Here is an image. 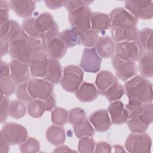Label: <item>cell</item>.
Returning <instances> with one entry per match:
<instances>
[{
    "label": "cell",
    "instance_id": "54",
    "mask_svg": "<svg viewBox=\"0 0 153 153\" xmlns=\"http://www.w3.org/2000/svg\"><path fill=\"white\" fill-rule=\"evenodd\" d=\"M10 64H8L1 60V77H0V78L10 76Z\"/></svg>",
    "mask_w": 153,
    "mask_h": 153
},
{
    "label": "cell",
    "instance_id": "34",
    "mask_svg": "<svg viewBox=\"0 0 153 153\" xmlns=\"http://www.w3.org/2000/svg\"><path fill=\"white\" fill-rule=\"evenodd\" d=\"M125 93L124 86L118 82L112 85L105 92V96L110 102L119 100Z\"/></svg>",
    "mask_w": 153,
    "mask_h": 153
},
{
    "label": "cell",
    "instance_id": "51",
    "mask_svg": "<svg viewBox=\"0 0 153 153\" xmlns=\"http://www.w3.org/2000/svg\"><path fill=\"white\" fill-rule=\"evenodd\" d=\"M44 102L45 111H52L56 105V101L54 95L52 94L48 97L42 100Z\"/></svg>",
    "mask_w": 153,
    "mask_h": 153
},
{
    "label": "cell",
    "instance_id": "39",
    "mask_svg": "<svg viewBox=\"0 0 153 153\" xmlns=\"http://www.w3.org/2000/svg\"><path fill=\"white\" fill-rule=\"evenodd\" d=\"M1 94L7 96H10L16 91V83L11 78L10 76L0 78Z\"/></svg>",
    "mask_w": 153,
    "mask_h": 153
},
{
    "label": "cell",
    "instance_id": "48",
    "mask_svg": "<svg viewBox=\"0 0 153 153\" xmlns=\"http://www.w3.org/2000/svg\"><path fill=\"white\" fill-rule=\"evenodd\" d=\"M10 4L7 1H0V23L9 20Z\"/></svg>",
    "mask_w": 153,
    "mask_h": 153
},
{
    "label": "cell",
    "instance_id": "1",
    "mask_svg": "<svg viewBox=\"0 0 153 153\" xmlns=\"http://www.w3.org/2000/svg\"><path fill=\"white\" fill-rule=\"evenodd\" d=\"M124 87L128 100H136L142 103L152 102V84L142 75H135L127 80Z\"/></svg>",
    "mask_w": 153,
    "mask_h": 153
},
{
    "label": "cell",
    "instance_id": "4",
    "mask_svg": "<svg viewBox=\"0 0 153 153\" xmlns=\"http://www.w3.org/2000/svg\"><path fill=\"white\" fill-rule=\"evenodd\" d=\"M114 54L122 60L135 62L143 54V50L136 41H124L115 44Z\"/></svg>",
    "mask_w": 153,
    "mask_h": 153
},
{
    "label": "cell",
    "instance_id": "45",
    "mask_svg": "<svg viewBox=\"0 0 153 153\" xmlns=\"http://www.w3.org/2000/svg\"><path fill=\"white\" fill-rule=\"evenodd\" d=\"M8 97L1 94L0 100V123H4L8 116V108L10 105Z\"/></svg>",
    "mask_w": 153,
    "mask_h": 153
},
{
    "label": "cell",
    "instance_id": "55",
    "mask_svg": "<svg viewBox=\"0 0 153 153\" xmlns=\"http://www.w3.org/2000/svg\"><path fill=\"white\" fill-rule=\"evenodd\" d=\"M53 152H76V151L70 149V148H69L66 145H62L56 148V149L53 151Z\"/></svg>",
    "mask_w": 153,
    "mask_h": 153
},
{
    "label": "cell",
    "instance_id": "42",
    "mask_svg": "<svg viewBox=\"0 0 153 153\" xmlns=\"http://www.w3.org/2000/svg\"><path fill=\"white\" fill-rule=\"evenodd\" d=\"M87 119L86 113L81 108H75L71 109L68 114L69 123L72 125L78 124Z\"/></svg>",
    "mask_w": 153,
    "mask_h": 153
},
{
    "label": "cell",
    "instance_id": "22",
    "mask_svg": "<svg viewBox=\"0 0 153 153\" xmlns=\"http://www.w3.org/2000/svg\"><path fill=\"white\" fill-rule=\"evenodd\" d=\"M118 82V79L111 72L106 70H103L97 74L95 84L99 93L101 95L105 96L106 90L112 85Z\"/></svg>",
    "mask_w": 153,
    "mask_h": 153
},
{
    "label": "cell",
    "instance_id": "44",
    "mask_svg": "<svg viewBox=\"0 0 153 153\" xmlns=\"http://www.w3.org/2000/svg\"><path fill=\"white\" fill-rule=\"evenodd\" d=\"M143 103L136 100H130L126 105L125 109L128 116V119L139 115L140 113Z\"/></svg>",
    "mask_w": 153,
    "mask_h": 153
},
{
    "label": "cell",
    "instance_id": "40",
    "mask_svg": "<svg viewBox=\"0 0 153 153\" xmlns=\"http://www.w3.org/2000/svg\"><path fill=\"white\" fill-rule=\"evenodd\" d=\"M25 35L26 34L22 30L17 22L13 20H10V26L6 36L8 37L10 42Z\"/></svg>",
    "mask_w": 153,
    "mask_h": 153
},
{
    "label": "cell",
    "instance_id": "9",
    "mask_svg": "<svg viewBox=\"0 0 153 153\" xmlns=\"http://www.w3.org/2000/svg\"><path fill=\"white\" fill-rule=\"evenodd\" d=\"M92 12L88 6H83L69 13V21L72 28L80 32L91 29L90 18Z\"/></svg>",
    "mask_w": 153,
    "mask_h": 153
},
{
    "label": "cell",
    "instance_id": "3",
    "mask_svg": "<svg viewBox=\"0 0 153 153\" xmlns=\"http://www.w3.org/2000/svg\"><path fill=\"white\" fill-rule=\"evenodd\" d=\"M84 72L82 68L69 65L64 68L63 74L60 81L62 87L66 91L75 93L82 84Z\"/></svg>",
    "mask_w": 153,
    "mask_h": 153
},
{
    "label": "cell",
    "instance_id": "23",
    "mask_svg": "<svg viewBox=\"0 0 153 153\" xmlns=\"http://www.w3.org/2000/svg\"><path fill=\"white\" fill-rule=\"evenodd\" d=\"M95 49L98 55L103 59H109L114 56L115 44L112 38L109 36L99 38Z\"/></svg>",
    "mask_w": 153,
    "mask_h": 153
},
{
    "label": "cell",
    "instance_id": "31",
    "mask_svg": "<svg viewBox=\"0 0 153 153\" xmlns=\"http://www.w3.org/2000/svg\"><path fill=\"white\" fill-rule=\"evenodd\" d=\"M73 128L76 137L79 139L92 137L94 134V128L87 119L78 124L73 125Z\"/></svg>",
    "mask_w": 153,
    "mask_h": 153
},
{
    "label": "cell",
    "instance_id": "29",
    "mask_svg": "<svg viewBox=\"0 0 153 153\" xmlns=\"http://www.w3.org/2000/svg\"><path fill=\"white\" fill-rule=\"evenodd\" d=\"M60 35L68 48H71L81 43V32L74 29L68 28L61 33Z\"/></svg>",
    "mask_w": 153,
    "mask_h": 153
},
{
    "label": "cell",
    "instance_id": "28",
    "mask_svg": "<svg viewBox=\"0 0 153 153\" xmlns=\"http://www.w3.org/2000/svg\"><path fill=\"white\" fill-rule=\"evenodd\" d=\"M138 69L140 75L145 78H151L153 75V53L145 52L139 60Z\"/></svg>",
    "mask_w": 153,
    "mask_h": 153
},
{
    "label": "cell",
    "instance_id": "2",
    "mask_svg": "<svg viewBox=\"0 0 153 153\" xmlns=\"http://www.w3.org/2000/svg\"><path fill=\"white\" fill-rule=\"evenodd\" d=\"M8 54L13 59L29 64L34 54L29 42V37L25 35L10 42Z\"/></svg>",
    "mask_w": 153,
    "mask_h": 153
},
{
    "label": "cell",
    "instance_id": "46",
    "mask_svg": "<svg viewBox=\"0 0 153 153\" xmlns=\"http://www.w3.org/2000/svg\"><path fill=\"white\" fill-rule=\"evenodd\" d=\"M27 82L18 85L16 88V96L19 100L28 103L33 99L27 90Z\"/></svg>",
    "mask_w": 153,
    "mask_h": 153
},
{
    "label": "cell",
    "instance_id": "43",
    "mask_svg": "<svg viewBox=\"0 0 153 153\" xmlns=\"http://www.w3.org/2000/svg\"><path fill=\"white\" fill-rule=\"evenodd\" d=\"M96 142L91 137L81 138L78 142V151L82 153H91L94 152Z\"/></svg>",
    "mask_w": 153,
    "mask_h": 153
},
{
    "label": "cell",
    "instance_id": "12",
    "mask_svg": "<svg viewBox=\"0 0 153 153\" xmlns=\"http://www.w3.org/2000/svg\"><path fill=\"white\" fill-rule=\"evenodd\" d=\"M112 65L116 76L120 80L127 81L137 74V67L135 62L124 60L114 56Z\"/></svg>",
    "mask_w": 153,
    "mask_h": 153
},
{
    "label": "cell",
    "instance_id": "47",
    "mask_svg": "<svg viewBox=\"0 0 153 153\" xmlns=\"http://www.w3.org/2000/svg\"><path fill=\"white\" fill-rule=\"evenodd\" d=\"M93 2V1L75 0V1H65V7L66 10L69 13L83 6H88Z\"/></svg>",
    "mask_w": 153,
    "mask_h": 153
},
{
    "label": "cell",
    "instance_id": "25",
    "mask_svg": "<svg viewBox=\"0 0 153 153\" xmlns=\"http://www.w3.org/2000/svg\"><path fill=\"white\" fill-rule=\"evenodd\" d=\"M91 29L97 32L105 31L111 28V23L108 14L100 12H93L90 18Z\"/></svg>",
    "mask_w": 153,
    "mask_h": 153
},
{
    "label": "cell",
    "instance_id": "33",
    "mask_svg": "<svg viewBox=\"0 0 153 153\" xmlns=\"http://www.w3.org/2000/svg\"><path fill=\"white\" fill-rule=\"evenodd\" d=\"M27 110L29 115L36 118H41L45 111L44 102L41 99H33L27 103Z\"/></svg>",
    "mask_w": 153,
    "mask_h": 153
},
{
    "label": "cell",
    "instance_id": "19",
    "mask_svg": "<svg viewBox=\"0 0 153 153\" xmlns=\"http://www.w3.org/2000/svg\"><path fill=\"white\" fill-rule=\"evenodd\" d=\"M111 29L112 39L116 43L124 41H134L137 38L139 30L137 27H122L113 26Z\"/></svg>",
    "mask_w": 153,
    "mask_h": 153
},
{
    "label": "cell",
    "instance_id": "32",
    "mask_svg": "<svg viewBox=\"0 0 153 153\" xmlns=\"http://www.w3.org/2000/svg\"><path fill=\"white\" fill-rule=\"evenodd\" d=\"M26 108L24 102L20 100H13L10 102L8 108V116L14 119H19L26 114Z\"/></svg>",
    "mask_w": 153,
    "mask_h": 153
},
{
    "label": "cell",
    "instance_id": "24",
    "mask_svg": "<svg viewBox=\"0 0 153 153\" xmlns=\"http://www.w3.org/2000/svg\"><path fill=\"white\" fill-rule=\"evenodd\" d=\"M45 79L53 84L60 82L62 78V68L58 59L48 57Z\"/></svg>",
    "mask_w": 153,
    "mask_h": 153
},
{
    "label": "cell",
    "instance_id": "20",
    "mask_svg": "<svg viewBox=\"0 0 153 153\" xmlns=\"http://www.w3.org/2000/svg\"><path fill=\"white\" fill-rule=\"evenodd\" d=\"M10 8L19 17L29 18L35 10V1L29 0H11L9 1Z\"/></svg>",
    "mask_w": 153,
    "mask_h": 153
},
{
    "label": "cell",
    "instance_id": "52",
    "mask_svg": "<svg viewBox=\"0 0 153 153\" xmlns=\"http://www.w3.org/2000/svg\"><path fill=\"white\" fill-rule=\"evenodd\" d=\"M46 6L52 10H56L59 8L63 6H65V1H45Z\"/></svg>",
    "mask_w": 153,
    "mask_h": 153
},
{
    "label": "cell",
    "instance_id": "50",
    "mask_svg": "<svg viewBox=\"0 0 153 153\" xmlns=\"http://www.w3.org/2000/svg\"><path fill=\"white\" fill-rule=\"evenodd\" d=\"M1 38V56L2 57L9 51L10 41L7 36H0Z\"/></svg>",
    "mask_w": 153,
    "mask_h": 153
},
{
    "label": "cell",
    "instance_id": "27",
    "mask_svg": "<svg viewBox=\"0 0 153 153\" xmlns=\"http://www.w3.org/2000/svg\"><path fill=\"white\" fill-rule=\"evenodd\" d=\"M46 139L52 145L59 146L64 143L65 131L61 126L52 125L46 131Z\"/></svg>",
    "mask_w": 153,
    "mask_h": 153
},
{
    "label": "cell",
    "instance_id": "16",
    "mask_svg": "<svg viewBox=\"0 0 153 153\" xmlns=\"http://www.w3.org/2000/svg\"><path fill=\"white\" fill-rule=\"evenodd\" d=\"M47 40L45 53L48 57L60 59L65 55L68 47L61 38L60 33L53 36Z\"/></svg>",
    "mask_w": 153,
    "mask_h": 153
},
{
    "label": "cell",
    "instance_id": "36",
    "mask_svg": "<svg viewBox=\"0 0 153 153\" xmlns=\"http://www.w3.org/2000/svg\"><path fill=\"white\" fill-rule=\"evenodd\" d=\"M99 38V33L91 29L81 32V44L87 48L95 46Z\"/></svg>",
    "mask_w": 153,
    "mask_h": 153
},
{
    "label": "cell",
    "instance_id": "30",
    "mask_svg": "<svg viewBox=\"0 0 153 153\" xmlns=\"http://www.w3.org/2000/svg\"><path fill=\"white\" fill-rule=\"evenodd\" d=\"M152 30L145 27L139 31L136 42L145 52H152Z\"/></svg>",
    "mask_w": 153,
    "mask_h": 153
},
{
    "label": "cell",
    "instance_id": "17",
    "mask_svg": "<svg viewBox=\"0 0 153 153\" xmlns=\"http://www.w3.org/2000/svg\"><path fill=\"white\" fill-rule=\"evenodd\" d=\"M88 120L94 130L97 132L106 131L112 125L108 112L105 109H99L93 112L89 116Z\"/></svg>",
    "mask_w": 153,
    "mask_h": 153
},
{
    "label": "cell",
    "instance_id": "21",
    "mask_svg": "<svg viewBox=\"0 0 153 153\" xmlns=\"http://www.w3.org/2000/svg\"><path fill=\"white\" fill-rule=\"evenodd\" d=\"M76 97L81 102L88 103L94 101L99 96L97 87L92 83L84 82L75 92Z\"/></svg>",
    "mask_w": 153,
    "mask_h": 153
},
{
    "label": "cell",
    "instance_id": "37",
    "mask_svg": "<svg viewBox=\"0 0 153 153\" xmlns=\"http://www.w3.org/2000/svg\"><path fill=\"white\" fill-rule=\"evenodd\" d=\"M19 148L22 153H34L39 151L40 144L37 139L30 137L20 145Z\"/></svg>",
    "mask_w": 153,
    "mask_h": 153
},
{
    "label": "cell",
    "instance_id": "8",
    "mask_svg": "<svg viewBox=\"0 0 153 153\" xmlns=\"http://www.w3.org/2000/svg\"><path fill=\"white\" fill-rule=\"evenodd\" d=\"M53 84L47 79L33 77L27 82V90L33 99H44L53 94Z\"/></svg>",
    "mask_w": 153,
    "mask_h": 153
},
{
    "label": "cell",
    "instance_id": "53",
    "mask_svg": "<svg viewBox=\"0 0 153 153\" xmlns=\"http://www.w3.org/2000/svg\"><path fill=\"white\" fill-rule=\"evenodd\" d=\"M10 143L2 134H0V153H8L10 151Z\"/></svg>",
    "mask_w": 153,
    "mask_h": 153
},
{
    "label": "cell",
    "instance_id": "35",
    "mask_svg": "<svg viewBox=\"0 0 153 153\" xmlns=\"http://www.w3.org/2000/svg\"><path fill=\"white\" fill-rule=\"evenodd\" d=\"M51 123L54 125L63 126L68 121V112L62 108H56L51 112Z\"/></svg>",
    "mask_w": 153,
    "mask_h": 153
},
{
    "label": "cell",
    "instance_id": "13",
    "mask_svg": "<svg viewBox=\"0 0 153 153\" xmlns=\"http://www.w3.org/2000/svg\"><path fill=\"white\" fill-rule=\"evenodd\" d=\"M101 62L102 58L98 55L94 47L85 48L79 66L87 72L96 73L100 70Z\"/></svg>",
    "mask_w": 153,
    "mask_h": 153
},
{
    "label": "cell",
    "instance_id": "14",
    "mask_svg": "<svg viewBox=\"0 0 153 153\" xmlns=\"http://www.w3.org/2000/svg\"><path fill=\"white\" fill-rule=\"evenodd\" d=\"M48 56L45 52H37L33 54L29 66L30 74L33 77L43 78L47 74Z\"/></svg>",
    "mask_w": 153,
    "mask_h": 153
},
{
    "label": "cell",
    "instance_id": "15",
    "mask_svg": "<svg viewBox=\"0 0 153 153\" xmlns=\"http://www.w3.org/2000/svg\"><path fill=\"white\" fill-rule=\"evenodd\" d=\"M10 77L16 84L27 82L30 78L29 64L16 59H13L10 63Z\"/></svg>",
    "mask_w": 153,
    "mask_h": 153
},
{
    "label": "cell",
    "instance_id": "7",
    "mask_svg": "<svg viewBox=\"0 0 153 153\" xmlns=\"http://www.w3.org/2000/svg\"><path fill=\"white\" fill-rule=\"evenodd\" d=\"M127 10L136 18L147 20L153 17V2L143 0H127L124 2Z\"/></svg>",
    "mask_w": 153,
    "mask_h": 153
},
{
    "label": "cell",
    "instance_id": "26",
    "mask_svg": "<svg viewBox=\"0 0 153 153\" xmlns=\"http://www.w3.org/2000/svg\"><path fill=\"white\" fill-rule=\"evenodd\" d=\"M152 121L143 115H139L136 117L129 118L127 121V126L133 133H143L148 128Z\"/></svg>",
    "mask_w": 153,
    "mask_h": 153
},
{
    "label": "cell",
    "instance_id": "41",
    "mask_svg": "<svg viewBox=\"0 0 153 153\" xmlns=\"http://www.w3.org/2000/svg\"><path fill=\"white\" fill-rule=\"evenodd\" d=\"M47 41V38L43 34H40L34 37H29V42L33 50L34 53L37 52L45 53Z\"/></svg>",
    "mask_w": 153,
    "mask_h": 153
},
{
    "label": "cell",
    "instance_id": "11",
    "mask_svg": "<svg viewBox=\"0 0 153 153\" xmlns=\"http://www.w3.org/2000/svg\"><path fill=\"white\" fill-rule=\"evenodd\" d=\"M35 25L41 34L47 39L60 33L58 25L51 13L44 12L35 18Z\"/></svg>",
    "mask_w": 153,
    "mask_h": 153
},
{
    "label": "cell",
    "instance_id": "10",
    "mask_svg": "<svg viewBox=\"0 0 153 153\" xmlns=\"http://www.w3.org/2000/svg\"><path fill=\"white\" fill-rule=\"evenodd\" d=\"M111 27H136L138 19L123 7L114 8L109 14Z\"/></svg>",
    "mask_w": 153,
    "mask_h": 153
},
{
    "label": "cell",
    "instance_id": "18",
    "mask_svg": "<svg viewBox=\"0 0 153 153\" xmlns=\"http://www.w3.org/2000/svg\"><path fill=\"white\" fill-rule=\"evenodd\" d=\"M107 110L110 115L111 122L114 124L121 125L126 123L128 120V116L124 105L120 100L111 102Z\"/></svg>",
    "mask_w": 153,
    "mask_h": 153
},
{
    "label": "cell",
    "instance_id": "56",
    "mask_svg": "<svg viewBox=\"0 0 153 153\" xmlns=\"http://www.w3.org/2000/svg\"><path fill=\"white\" fill-rule=\"evenodd\" d=\"M112 147L113 148H114L115 152H126L123 147L120 145H115Z\"/></svg>",
    "mask_w": 153,
    "mask_h": 153
},
{
    "label": "cell",
    "instance_id": "49",
    "mask_svg": "<svg viewBox=\"0 0 153 153\" xmlns=\"http://www.w3.org/2000/svg\"><path fill=\"white\" fill-rule=\"evenodd\" d=\"M112 151V146L106 142L100 141L96 143L95 148L94 150V152H106L110 153Z\"/></svg>",
    "mask_w": 153,
    "mask_h": 153
},
{
    "label": "cell",
    "instance_id": "5",
    "mask_svg": "<svg viewBox=\"0 0 153 153\" xmlns=\"http://www.w3.org/2000/svg\"><path fill=\"white\" fill-rule=\"evenodd\" d=\"M124 146L130 153H150L152 139L145 133H133L127 137Z\"/></svg>",
    "mask_w": 153,
    "mask_h": 153
},
{
    "label": "cell",
    "instance_id": "6",
    "mask_svg": "<svg viewBox=\"0 0 153 153\" xmlns=\"http://www.w3.org/2000/svg\"><path fill=\"white\" fill-rule=\"evenodd\" d=\"M1 134L10 145H20L28 138L26 128L13 122L5 123L1 130Z\"/></svg>",
    "mask_w": 153,
    "mask_h": 153
},
{
    "label": "cell",
    "instance_id": "38",
    "mask_svg": "<svg viewBox=\"0 0 153 153\" xmlns=\"http://www.w3.org/2000/svg\"><path fill=\"white\" fill-rule=\"evenodd\" d=\"M21 27L29 37H34L40 35L35 25V18L29 17L25 19L22 23Z\"/></svg>",
    "mask_w": 153,
    "mask_h": 153
}]
</instances>
